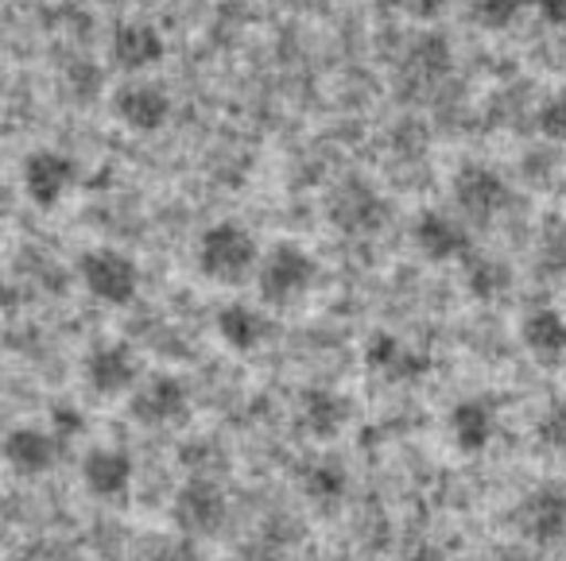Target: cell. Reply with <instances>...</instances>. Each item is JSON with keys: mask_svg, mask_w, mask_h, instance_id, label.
I'll return each instance as SVG.
<instances>
[{"mask_svg": "<svg viewBox=\"0 0 566 561\" xmlns=\"http://www.w3.org/2000/svg\"><path fill=\"white\" fill-rule=\"evenodd\" d=\"M260 256L264 248L241 221H213L195 241V272L213 287H241L256 279Z\"/></svg>", "mask_w": 566, "mask_h": 561, "instance_id": "obj_1", "label": "cell"}, {"mask_svg": "<svg viewBox=\"0 0 566 561\" xmlns=\"http://www.w3.org/2000/svg\"><path fill=\"white\" fill-rule=\"evenodd\" d=\"M256 295L272 310H292V306L307 303L311 290L318 287V260L311 248L295 241H275L264 248L256 267Z\"/></svg>", "mask_w": 566, "mask_h": 561, "instance_id": "obj_2", "label": "cell"}, {"mask_svg": "<svg viewBox=\"0 0 566 561\" xmlns=\"http://www.w3.org/2000/svg\"><path fill=\"white\" fill-rule=\"evenodd\" d=\"M78 283L94 303L120 310V306H133L140 298L144 275L128 252L102 244V248H86L78 256Z\"/></svg>", "mask_w": 566, "mask_h": 561, "instance_id": "obj_3", "label": "cell"}, {"mask_svg": "<svg viewBox=\"0 0 566 561\" xmlns=\"http://www.w3.org/2000/svg\"><path fill=\"white\" fill-rule=\"evenodd\" d=\"M20 187H24V198L35 210L51 213L78 190V163L63 148H35L20 163Z\"/></svg>", "mask_w": 566, "mask_h": 561, "instance_id": "obj_4", "label": "cell"}, {"mask_svg": "<svg viewBox=\"0 0 566 561\" xmlns=\"http://www.w3.org/2000/svg\"><path fill=\"white\" fill-rule=\"evenodd\" d=\"M450 198H454V210L462 221H478V225H489L496 221L512 202V187L496 167L489 163H462L454 171V182H450Z\"/></svg>", "mask_w": 566, "mask_h": 561, "instance_id": "obj_5", "label": "cell"}, {"mask_svg": "<svg viewBox=\"0 0 566 561\" xmlns=\"http://www.w3.org/2000/svg\"><path fill=\"white\" fill-rule=\"evenodd\" d=\"M109 113L117 125H125L136 136H151L171 120L175 102L171 89L156 78H125L109 97Z\"/></svg>", "mask_w": 566, "mask_h": 561, "instance_id": "obj_6", "label": "cell"}, {"mask_svg": "<svg viewBox=\"0 0 566 561\" xmlns=\"http://www.w3.org/2000/svg\"><path fill=\"white\" fill-rule=\"evenodd\" d=\"M520 538L527 546H555L566 538V484L563 480H543L520 496L516 511H512Z\"/></svg>", "mask_w": 566, "mask_h": 561, "instance_id": "obj_7", "label": "cell"}, {"mask_svg": "<svg viewBox=\"0 0 566 561\" xmlns=\"http://www.w3.org/2000/svg\"><path fill=\"white\" fill-rule=\"evenodd\" d=\"M140 380V357L128 341H102L82 360V383L97 399H128Z\"/></svg>", "mask_w": 566, "mask_h": 561, "instance_id": "obj_8", "label": "cell"}, {"mask_svg": "<svg viewBox=\"0 0 566 561\" xmlns=\"http://www.w3.org/2000/svg\"><path fill=\"white\" fill-rule=\"evenodd\" d=\"M105 51H109L113 71H120L125 78H148V74L156 71L159 63H164L167 40H164V32L151 24V20L128 17V20H120V24L109 32V43H105Z\"/></svg>", "mask_w": 566, "mask_h": 561, "instance_id": "obj_9", "label": "cell"}, {"mask_svg": "<svg viewBox=\"0 0 566 561\" xmlns=\"http://www.w3.org/2000/svg\"><path fill=\"white\" fill-rule=\"evenodd\" d=\"M171 519L179 527V534L187 538H206L218 534L229 519V499L221 491V484L213 476H190L171 499Z\"/></svg>", "mask_w": 566, "mask_h": 561, "instance_id": "obj_10", "label": "cell"}, {"mask_svg": "<svg viewBox=\"0 0 566 561\" xmlns=\"http://www.w3.org/2000/svg\"><path fill=\"white\" fill-rule=\"evenodd\" d=\"M128 414L148 430L179 426L190 414V388L179 375H167V372L144 375L133 395H128Z\"/></svg>", "mask_w": 566, "mask_h": 561, "instance_id": "obj_11", "label": "cell"}, {"mask_svg": "<svg viewBox=\"0 0 566 561\" xmlns=\"http://www.w3.org/2000/svg\"><path fill=\"white\" fill-rule=\"evenodd\" d=\"M411 244L427 264H465L473 256L470 229L450 210H423L411 221Z\"/></svg>", "mask_w": 566, "mask_h": 561, "instance_id": "obj_12", "label": "cell"}, {"mask_svg": "<svg viewBox=\"0 0 566 561\" xmlns=\"http://www.w3.org/2000/svg\"><path fill=\"white\" fill-rule=\"evenodd\" d=\"M331 225L342 229L346 236H373L388 225V202L361 179H346L331 194Z\"/></svg>", "mask_w": 566, "mask_h": 561, "instance_id": "obj_13", "label": "cell"}, {"mask_svg": "<svg viewBox=\"0 0 566 561\" xmlns=\"http://www.w3.org/2000/svg\"><path fill=\"white\" fill-rule=\"evenodd\" d=\"M213 334H218V341L226 345L229 352L249 357V352H260L272 341L275 326H272V318H268L264 303L229 298V303H221L218 314H213Z\"/></svg>", "mask_w": 566, "mask_h": 561, "instance_id": "obj_14", "label": "cell"}, {"mask_svg": "<svg viewBox=\"0 0 566 561\" xmlns=\"http://www.w3.org/2000/svg\"><path fill=\"white\" fill-rule=\"evenodd\" d=\"M365 368L388 383H419L431 372V357L392 329H377L365 341Z\"/></svg>", "mask_w": 566, "mask_h": 561, "instance_id": "obj_15", "label": "cell"}, {"mask_svg": "<svg viewBox=\"0 0 566 561\" xmlns=\"http://www.w3.org/2000/svg\"><path fill=\"white\" fill-rule=\"evenodd\" d=\"M136 480V461L120 445H94L82 457V484L102 504H125Z\"/></svg>", "mask_w": 566, "mask_h": 561, "instance_id": "obj_16", "label": "cell"}, {"mask_svg": "<svg viewBox=\"0 0 566 561\" xmlns=\"http://www.w3.org/2000/svg\"><path fill=\"white\" fill-rule=\"evenodd\" d=\"M66 445L51 434V426H12L0 442V461L17 476H48L59 465Z\"/></svg>", "mask_w": 566, "mask_h": 561, "instance_id": "obj_17", "label": "cell"}, {"mask_svg": "<svg viewBox=\"0 0 566 561\" xmlns=\"http://www.w3.org/2000/svg\"><path fill=\"white\" fill-rule=\"evenodd\" d=\"M496 426H501V419H496L493 399H485V395L458 399L447 414L450 445H454L458 453H465V457H481V453L496 442Z\"/></svg>", "mask_w": 566, "mask_h": 561, "instance_id": "obj_18", "label": "cell"}, {"mask_svg": "<svg viewBox=\"0 0 566 561\" xmlns=\"http://www.w3.org/2000/svg\"><path fill=\"white\" fill-rule=\"evenodd\" d=\"M354 419V403L349 395H342L338 388H326V383H315L300 395V406H295V422L307 437L315 442H331Z\"/></svg>", "mask_w": 566, "mask_h": 561, "instance_id": "obj_19", "label": "cell"}, {"mask_svg": "<svg viewBox=\"0 0 566 561\" xmlns=\"http://www.w3.org/2000/svg\"><path fill=\"white\" fill-rule=\"evenodd\" d=\"M520 345L539 364H563L566 360V314L555 306H532L520 318Z\"/></svg>", "mask_w": 566, "mask_h": 561, "instance_id": "obj_20", "label": "cell"}, {"mask_svg": "<svg viewBox=\"0 0 566 561\" xmlns=\"http://www.w3.org/2000/svg\"><path fill=\"white\" fill-rule=\"evenodd\" d=\"M300 488L318 511H338L342 499L349 496V473L338 457H315L303 465Z\"/></svg>", "mask_w": 566, "mask_h": 561, "instance_id": "obj_21", "label": "cell"}, {"mask_svg": "<svg viewBox=\"0 0 566 561\" xmlns=\"http://www.w3.org/2000/svg\"><path fill=\"white\" fill-rule=\"evenodd\" d=\"M462 287L470 290V298L478 303H501L512 290V267L501 256H485V252H473L462 264Z\"/></svg>", "mask_w": 566, "mask_h": 561, "instance_id": "obj_22", "label": "cell"}, {"mask_svg": "<svg viewBox=\"0 0 566 561\" xmlns=\"http://www.w3.org/2000/svg\"><path fill=\"white\" fill-rule=\"evenodd\" d=\"M527 4H532V0H473L470 17H473V24L485 28V32H509V28L524 17Z\"/></svg>", "mask_w": 566, "mask_h": 561, "instance_id": "obj_23", "label": "cell"}, {"mask_svg": "<svg viewBox=\"0 0 566 561\" xmlns=\"http://www.w3.org/2000/svg\"><path fill=\"white\" fill-rule=\"evenodd\" d=\"M539 445H547L551 453H566V391L547 403V411L539 414V426H535Z\"/></svg>", "mask_w": 566, "mask_h": 561, "instance_id": "obj_24", "label": "cell"}, {"mask_svg": "<svg viewBox=\"0 0 566 561\" xmlns=\"http://www.w3.org/2000/svg\"><path fill=\"white\" fill-rule=\"evenodd\" d=\"M535 128L543 140L566 144V89H555L551 97H543L539 113H535Z\"/></svg>", "mask_w": 566, "mask_h": 561, "instance_id": "obj_25", "label": "cell"}, {"mask_svg": "<svg viewBox=\"0 0 566 561\" xmlns=\"http://www.w3.org/2000/svg\"><path fill=\"white\" fill-rule=\"evenodd\" d=\"M48 422H51V434H55L63 445L78 442V437L86 434V411H82V406H74V403H55V406H51Z\"/></svg>", "mask_w": 566, "mask_h": 561, "instance_id": "obj_26", "label": "cell"}, {"mask_svg": "<svg viewBox=\"0 0 566 561\" xmlns=\"http://www.w3.org/2000/svg\"><path fill=\"white\" fill-rule=\"evenodd\" d=\"M198 558H202V553H198L195 538L179 534V538H164V542H156L144 561H198Z\"/></svg>", "mask_w": 566, "mask_h": 561, "instance_id": "obj_27", "label": "cell"}, {"mask_svg": "<svg viewBox=\"0 0 566 561\" xmlns=\"http://www.w3.org/2000/svg\"><path fill=\"white\" fill-rule=\"evenodd\" d=\"M496 561H543V558L535 553V546H512V550L496 553Z\"/></svg>", "mask_w": 566, "mask_h": 561, "instance_id": "obj_28", "label": "cell"}, {"mask_svg": "<svg viewBox=\"0 0 566 561\" xmlns=\"http://www.w3.org/2000/svg\"><path fill=\"white\" fill-rule=\"evenodd\" d=\"M408 561H447V553H442L439 546H416Z\"/></svg>", "mask_w": 566, "mask_h": 561, "instance_id": "obj_29", "label": "cell"}, {"mask_svg": "<svg viewBox=\"0 0 566 561\" xmlns=\"http://www.w3.org/2000/svg\"><path fill=\"white\" fill-rule=\"evenodd\" d=\"M543 9H547V17L558 24V20L566 17V0H543Z\"/></svg>", "mask_w": 566, "mask_h": 561, "instance_id": "obj_30", "label": "cell"}, {"mask_svg": "<svg viewBox=\"0 0 566 561\" xmlns=\"http://www.w3.org/2000/svg\"><path fill=\"white\" fill-rule=\"evenodd\" d=\"M4 89H9V71H4V59H0V97H4Z\"/></svg>", "mask_w": 566, "mask_h": 561, "instance_id": "obj_31", "label": "cell"}, {"mask_svg": "<svg viewBox=\"0 0 566 561\" xmlns=\"http://www.w3.org/2000/svg\"><path fill=\"white\" fill-rule=\"evenodd\" d=\"M4 205H9V194H4V187H0V218H4Z\"/></svg>", "mask_w": 566, "mask_h": 561, "instance_id": "obj_32", "label": "cell"}]
</instances>
